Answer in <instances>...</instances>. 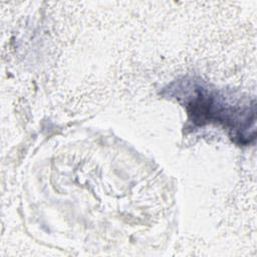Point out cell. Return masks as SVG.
I'll return each mask as SVG.
<instances>
[{
    "label": "cell",
    "instance_id": "1",
    "mask_svg": "<svg viewBox=\"0 0 257 257\" xmlns=\"http://www.w3.org/2000/svg\"><path fill=\"white\" fill-rule=\"evenodd\" d=\"M224 100L225 96L217 92H212L205 87H196L192 97L187 101V108L194 122L204 124L212 120L221 121L225 126H230L241 141H248L245 130L249 128L250 113H255V110L251 111L249 106L241 108L231 106Z\"/></svg>",
    "mask_w": 257,
    "mask_h": 257
}]
</instances>
